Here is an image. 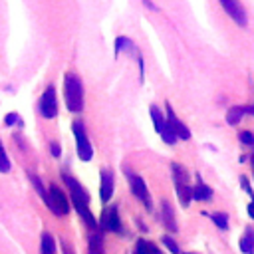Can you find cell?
I'll return each instance as SVG.
<instances>
[{"instance_id":"1","label":"cell","mask_w":254,"mask_h":254,"mask_svg":"<svg viewBox=\"0 0 254 254\" xmlns=\"http://www.w3.org/2000/svg\"><path fill=\"white\" fill-rule=\"evenodd\" d=\"M83 81L77 73L65 71L64 73V101L69 113L83 111Z\"/></svg>"},{"instance_id":"2","label":"cell","mask_w":254,"mask_h":254,"mask_svg":"<svg viewBox=\"0 0 254 254\" xmlns=\"http://www.w3.org/2000/svg\"><path fill=\"white\" fill-rule=\"evenodd\" d=\"M71 131H73V137H75V151H77L79 159H81L83 163L91 161V157H93V147H91V143H89V137H87V133H85L83 123H81V121H73V123H71Z\"/></svg>"},{"instance_id":"3","label":"cell","mask_w":254,"mask_h":254,"mask_svg":"<svg viewBox=\"0 0 254 254\" xmlns=\"http://www.w3.org/2000/svg\"><path fill=\"white\" fill-rule=\"evenodd\" d=\"M123 171H125V179L129 181V187H131V192L145 204V208L147 210H153V200H151V194H149V189H147V185H145V181H143V177H139V175H135L131 169H127V167H123Z\"/></svg>"},{"instance_id":"4","label":"cell","mask_w":254,"mask_h":254,"mask_svg":"<svg viewBox=\"0 0 254 254\" xmlns=\"http://www.w3.org/2000/svg\"><path fill=\"white\" fill-rule=\"evenodd\" d=\"M60 107H58V95H56V87L50 83L46 89H44V93L40 95V101H38V111H40V115L44 117V119H54V117H58V111Z\"/></svg>"},{"instance_id":"5","label":"cell","mask_w":254,"mask_h":254,"mask_svg":"<svg viewBox=\"0 0 254 254\" xmlns=\"http://www.w3.org/2000/svg\"><path fill=\"white\" fill-rule=\"evenodd\" d=\"M149 113H151V119H153L155 131L161 135L163 143H167V145H175V143H177V135L171 131V127H169L167 117L163 115V111H161L157 105H151V107H149Z\"/></svg>"},{"instance_id":"6","label":"cell","mask_w":254,"mask_h":254,"mask_svg":"<svg viewBox=\"0 0 254 254\" xmlns=\"http://www.w3.org/2000/svg\"><path fill=\"white\" fill-rule=\"evenodd\" d=\"M48 196H50L48 208H50L56 216H64V214H67V212H69V198L65 196V192H64L58 185H50Z\"/></svg>"},{"instance_id":"7","label":"cell","mask_w":254,"mask_h":254,"mask_svg":"<svg viewBox=\"0 0 254 254\" xmlns=\"http://www.w3.org/2000/svg\"><path fill=\"white\" fill-rule=\"evenodd\" d=\"M99 226L107 232H117V234H123V224H121V218H119V210L115 204L111 206H105L103 212H101V218H99Z\"/></svg>"},{"instance_id":"8","label":"cell","mask_w":254,"mask_h":254,"mask_svg":"<svg viewBox=\"0 0 254 254\" xmlns=\"http://www.w3.org/2000/svg\"><path fill=\"white\" fill-rule=\"evenodd\" d=\"M113 192H115V175L109 169H101V175H99V198H101V202L107 204L111 200Z\"/></svg>"},{"instance_id":"9","label":"cell","mask_w":254,"mask_h":254,"mask_svg":"<svg viewBox=\"0 0 254 254\" xmlns=\"http://www.w3.org/2000/svg\"><path fill=\"white\" fill-rule=\"evenodd\" d=\"M222 10L238 24V26H246L248 24V18H246V10L244 6L240 4V0H218Z\"/></svg>"},{"instance_id":"10","label":"cell","mask_w":254,"mask_h":254,"mask_svg":"<svg viewBox=\"0 0 254 254\" xmlns=\"http://www.w3.org/2000/svg\"><path fill=\"white\" fill-rule=\"evenodd\" d=\"M167 123H169V127H171V131L177 135V139H183V141H189V139H190L189 127L177 117V113L173 111L171 103H167Z\"/></svg>"},{"instance_id":"11","label":"cell","mask_w":254,"mask_h":254,"mask_svg":"<svg viewBox=\"0 0 254 254\" xmlns=\"http://www.w3.org/2000/svg\"><path fill=\"white\" fill-rule=\"evenodd\" d=\"M62 179H64V183L67 185V189H69L71 196H75V198H83V200H89L87 190L79 185V181H77V179H73L71 175H67V173H64V171H62Z\"/></svg>"},{"instance_id":"12","label":"cell","mask_w":254,"mask_h":254,"mask_svg":"<svg viewBox=\"0 0 254 254\" xmlns=\"http://www.w3.org/2000/svg\"><path fill=\"white\" fill-rule=\"evenodd\" d=\"M192 198L194 200H210L212 198V189L202 181V177L196 173V185L192 187Z\"/></svg>"},{"instance_id":"13","label":"cell","mask_w":254,"mask_h":254,"mask_svg":"<svg viewBox=\"0 0 254 254\" xmlns=\"http://www.w3.org/2000/svg\"><path fill=\"white\" fill-rule=\"evenodd\" d=\"M113 52H115V58L121 54V52H127V54H137L139 50L135 48L133 40L127 38V36H117L115 38V44H113Z\"/></svg>"},{"instance_id":"14","label":"cell","mask_w":254,"mask_h":254,"mask_svg":"<svg viewBox=\"0 0 254 254\" xmlns=\"http://www.w3.org/2000/svg\"><path fill=\"white\" fill-rule=\"evenodd\" d=\"M161 212H163V220H165V226L171 230V232H177V218L173 214V206L169 204V200H163V206H161Z\"/></svg>"},{"instance_id":"15","label":"cell","mask_w":254,"mask_h":254,"mask_svg":"<svg viewBox=\"0 0 254 254\" xmlns=\"http://www.w3.org/2000/svg\"><path fill=\"white\" fill-rule=\"evenodd\" d=\"M171 173L175 185H189V173L181 163H171Z\"/></svg>"},{"instance_id":"16","label":"cell","mask_w":254,"mask_h":254,"mask_svg":"<svg viewBox=\"0 0 254 254\" xmlns=\"http://www.w3.org/2000/svg\"><path fill=\"white\" fill-rule=\"evenodd\" d=\"M240 250H242L244 254H252V252H254V228H252V226H248V228L244 230V234H242V238H240Z\"/></svg>"},{"instance_id":"17","label":"cell","mask_w":254,"mask_h":254,"mask_svg":"<svg viewBox=\"0 0 254 254\" xmlns=\"http://www.w3.org/2000/svg\"><path fill=\"white\" fill-rule=\"evenodd\" d=\"M133 254H161V250H159L153 242H149V240H145V238H139V240L135 242Z\"/></svg>"},{"instance_id":"18","label":"cell","mask_w":254,"mask_h":254,"mask_svg":"<svg viewBox=\"0 0 254 254\" xmlns=\"http://www.w3.org/2000/svg\"><path fill=\"white\" fill-rule=\"evenodd\" d=\"M28 179H30V183H32V187L36 189V192H38V196L44 200V204L48 206V202H50V196H48V189L42 185V181H40V177L38 175H34V173H28Z\"/></svg>"},{"instance_id":"19","label":"cell","mask_w":254,"mask_h":254,"mask_svg":"<svg viewBox=\"0 0 254 254\" xmlns=\"http://www.w3.org/2000/svg\"><path fill=\"white\" fill-rule=\"evenodd\" d=\"M177 189V196H179V202L183 206H189L190 200H192V187L190 185H175Z\"/></svg>"},{"instance_id":"20","label":"cell","mask_w":254,"mask_h":254,"mask_svg":"<svg viewBox=\"0 0 254 254\" xmlns=\"http://www.w3.org/2000/svg\"><path fill=\"white\" fill-rule=\"evenodd\" d=\"M40 254H58L56 252V242H54V236L44 232L42 234V242H40Z\"/></svg>"},{"instance_id":"21","label":"cell","mask_w":254,"mask_h":254,"mask_svg":"<svg viewBox=\"0 0 254 254\" xmlns=\"http://www.w3.org/2000/svg\"><path fill=\"white\" fill-rule=\"evenodd\" d=\"M87 254H105V250H103V240H101V234H91V236H89Z\"/></svg>"},{"instance_id":"22","label":"cell","mask_w":254,"mask_h":254,"mask_svg":"<svg viewBox=\"0 0 254 254\" xmlns=\"http://www.w3.org/2000/svg\"><path fill=\"white\" fill-rule=\"evenodd\" d=\"M242 115H244V107H230L228 111H226V123L228 125H238L240 123V119H242Z\"/></svg>"},{"instance_id":"23","label":"cell","mask_w":254,"mask_h":254,"mask_svg":"<svg viewBox=\"0 0 254 254\" xmlns=\"http://www.w3.org/2000/svg\"><path fill=\"white\" fill-rule=\"evenodd\" d=\"M210 218H212V222H214L220 230H226V228H228V214H226V212H212Z\"/></svg>"},{"instance_id":"24","label":"cell","mask_w":254,"mask_h":254,"mask_svg":"<svg viewBox=\"0 0 254 254\" xmlns=\"http://www.w3.org/2000/svg\"><path fill=\"white\" fill-rule=\"evenodd\" d=\"M10 169H12V163H10L8 153H6V149H4V145L0 141V173H8Z\"/></svg>"},{"instance_id":"25","label":"cell","mask_w":254,"mask_h":254,"mask_svg":"<svg viewBox=\"0 0 254 254\" xmlns=\"http://www.w3.org/2000/svg\"><path fill=\"white\" fill-rule=\"evenodd\" d=\"M161 240H163V244L169 248V252H171V254H181V248H179V244H177V242H175V240H173L169 234H165Z\"/></svg>"},{"instance_id":"26","label":"cell","mask_w":254,"mask_h":254,"mask_svg":"<svg viewBox=\"0 0 254 254\" xmlns=\"http://www.w3.org/2000/svg\"><path fill=\"white\" fill-rule=\"evenodd\" d=\"M16 123L22 125V119H20V115H18L16 111H10V113L4 115V125H6V127H14Z\"/></svg>"},{"instance_id":"27","label":"cell","mask_w":254,"mask_h":254,"mask_svg":"<svg viewBox=\"0 0 254 254\" xmlns=\"http://www.w3.org/2000/svg\"><path fill=\"white\" fill-rule=\"evenodd\" d=\"M135 58H137V64H139V81L143 83V81H145V60H143L141 52H137Z\"/></svg>"},{"instance_id":"28","label":"cell","mask_w":254,"mask_h":254,"mask_svg":"<svg viewBox=\"0 0 254 254\" xmlns=\"http://www.w3.org/2000/svg\"><path fill=\"white\" fill-rule=\"evenodd\" d=\"M238 139L242 145H254V135L250 131H240L238 133Z\"/></svg>"},{"instance_id":"29","label":"cell","mask_w":254,"mask_h":254,"mask_svg":"<svg viewBox=\"0 0 254 254\" xmlns=\"http://www.w3.org/2000/svg\"><path fill=\"white\" fill-rule=\"evenodd\" d=\"M50 153H52L54 159H58V157L62 155V149H60V143H58V141H52V143H50Z\"/></svg>"},{"instance_id":"30","label":"cell","mask_w":254,"mask_h":254,"mask_svg":"<svg viewBox=\"0 0 254 254\" xmlns=\"http://www.w3.org/2000/svg\"><path fill=\"white\" fill-rule=\"evenodd\" d=\"M240 185H242V189H244L248 194H252V192H254V190H250V185H248V181H246V177H244V175L240 177Z\"/></svg>"},{"instance_id":"31","label":"cell","mask_w":254,"mask_h":254,"mask_svg":"<svg viewBox=\"0 0 254 254\" xmlns=\"http://www.w3.org/2000/svg\"><path fill=\"white\" fill-rule=\"evenodd\" d=\"M62 250H64V254H75V252H73V248H71L65 240H62Z\"/></svg>"},{"instance_id":"32","label":"cell","mask_w":254,"mask_h":254,"mask_svg":"<svg viewBox=\"0 0 254 254\" xmlns=\"http://www.w3.org/2000/svg\"><path fill=\"white\" fill-rule=\"evenodd\" d=\"M246 210H248V216H250V218H252V220H254V198H252V200H250V204H248V206H246Z\"/></svg>"},{"instance_id":"33","label":"cell","mask_w":254,"mask_h":254,"mask_svg":"<svg viewBox=\"0 0 254 254\" xmlns=\"http://www.w3.org/2000/svg\"><path fill=\"white\" fill-rule=\"evenodd\" d=\"M143 4H145V6H147V8H149V10H155V12H157V10H159V8H157V6H155V4H153V2H151V0H143Z\"/></svg>"},{"instance_id":"34","label":"cell","mask_w":254,"mask_h":254,"mask_svg":"<svg viewBox=\"0 0 254 254\" xmlns=\"http://www.w3.org/2000/svg\"><path fill=\"white\" fill-rule=\"evenodd\" d=\"M252 167H254V153H252Z\"/></svg>"}]
</instances>
